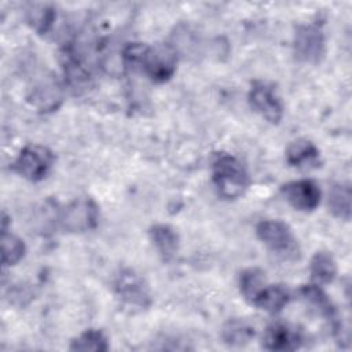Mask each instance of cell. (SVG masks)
<instances>
[{
    "mask_svg": "<svg viewBox=\"0 0 352 352\" xmlns=\"http://www.w3.org/2000/svg\"><path fill=\"white\" fill-rule=\"evenodd\" d=\"M122 59L128 67L139 69L151 81L165 82L176 72L177 51L166 43H129L122 50Z\"/></svg>",
    "mask_w": 352,
    "mask_h": 352,
    "instance_id": "obj_1",
    "label": "cell"
},
{
    "mask_svg": "<svg viewBox=\"0 0 352 352\" xmlns=\"http://www.w3.org/2000/svg\"><path fill=\"white\" fill-rule=\"evenodd\" d=\"M210 172L213 186L217 194L224 199H236L242 197L249 187L250 179L246 168L236 157L228 153L214 155Z\"/></svg>",
    "mask_w": 352,
    "mask_h": 352,
    "instance_id": "obj_2",
    "label": "cell"
},
{
    "mask_svg": "<svg viewBox=\"0 0 352 352\" xmlns=\"http://www.w3.org/2000/svg\"><path fill=\"white\" fill-rule=\"evenodd\" d=\"M258 239L278 258L293 261L300 257V246L292 228L278 219L261 220L256 227Z\"/></svg>",
    "mask_w": 352,
    "mask_h": 352,
    "instance_id": "obj_3",
    "label": "cell"
},
{
    "mask_svg": "<svg viewBox=\"0 0 352 352\" xmlns=\"http://www.w3.org/2000/svg\"><path fill=\"white\" fill-rule=\"evenodd\" d=\"M54 153L43 144H26L11 164L12 170L21 177L37 183L48 176L52 169Z\"/></svg>",
    "mask_w": 352,
    "mask_h": 352,
    "instance_id": "obj_4",
    "label": "cell"
},
{
    "mask_svg": "<svg viewBox=\"0 0 352 352\" xmlns=\"http://www.w3.org/2000/svg\"><path fill=\"white\" fill-rule=\"evenodd\" d=\"M117 298L132 309H146L151 305V293L146 279L132 268L120 270L113 279Z\"/></svg>",
    "mask_w": 352,
    "mask_h": 352,
    "instance_id": "obj_5",
    "label": "cell"
},
{
    "mask_svg": "<svg viewBox=\"0 0 352 352\" xmlns=\"http://www.w3.org/2000/svg\"><path fill=\"white\" fill-rule=\"evenodd\" d=\"M99 221V208L89 197H80L58 212V224L66 232H87Z\"/></svg>",
    "mask_w": 352,
    "mask_h": 352,
    "instance_id": "obj_6",
    "label": "cell"
},
{
    "mask_svg": "<svg viewBox=\"0 0 352 352\" xmlns=\"http://www.w3.org/2000/svg\"><path fill=\"white\" fill-rule=\"evenodd\" d=\"M326 50V37L322 25L316 22L301 23L296 28L293 51L296 58L304 63H318Z\"/></svg>",
    "mask_w": 352,
    "mask_h": 352,
    "instance_id": "obj_7",
    "label": "cell"
},
{
    "mask_svg": "<svg viewBox=\"0 0 352 352\" xmlns=\"http://www.w3.org/2000/svg\"><path fill=\"white\" fill-rule=\"evenodd\" d=\"M248 100L250 107L270 124H279L283 118V103L272 84L261 80L253 81Z\"/></svg>",
    "mask_w": 352,
    "mask_h": 352,
    "instance_id": "obj_8",
    "label": "cell"
},
{
    "mask_svg": "<svg viewBox=\"0 0 352 352\" xmlns=\"http://www.w3.org/2000/svg\"><path fill=\"white\" fill-rule=\"evenodd\" d=\"M280 191L289 205L300 212H312L320 204V188L314 180L309 179L285 183L280 187Z\"/></svg>",
    "mask_w": 352,
    "mask_h": 352,
    "instance_id": "obj_9",
    "label": "cell"
},
{
    "mask_svg": "<svg viewBox=\"0 0 352 352\" xmlns=\"http://www.w3.org/2000/svg\"><path fill=\"white\" fill-rule=\"evenodd\" d=\"M304 342L302 331L290 323L276 322L270 324L263 334V346L268 351H296Z\"/></svg>",
    "mask_w": 352,
    "mask_h": 352,
    "instance_id": "obj_10",
    "label": "cell"
},
{
    "mask_svg": "<svg viewBox=\"0 0 352 352\" xmlns=\"http://www.w3.org/2000/svg\"><path fill=\"white\" fill-rule=\"evenodd\" d=\"M301 298L320 316H323L336 331H340V320L337 316V309L331 300L316 283L302 285L298 290Z\"/></svg>",
    "mask_w": 352,
    "mask_h": 352,
    "instance_id": "obj_11",
    "label": "cell"
},
{
    "mask_svg": "<svg viewBox=\"0 0 352 352\" xmlns=\"http://www.w3.org/2000/svg\"><path fill=\"white\" fill-rule=\"evenodd\" d=\"M29 102L40 111H54L62 103V88L60 84L52 78L47 77L33 85L29 95Z\"/></svg>",
    "mask_w": 352,
    "mask_h": 352,
    "instance_id": "obj_12",
    "label": "cell"
},
{
    "mask_svg": "<svg viewBox=\"0 0 352 352\" xmlns=\"http://www.w3.org/2000/svg\"><path fill=\"white\" fill-rule=\"evenodd\" d=\"M286 162L297 169H315L320 166V151L308 139H297L286 148Z\"/></svg>",
    "mask_w": 352,
    "mask_h": 352,
    "instance_id": "obj_13",
    "label": "cell"
},
{
    "mask_svg": "<svg viewBox=\"0 0 352 352\" xmlns=\"http://www.w3.org/2000/svg\"><path fill=\"white\" fill-rule=\"evenodd\" d=\"M148 236L160 256L169 261L179 252V235L168 224H154L148 230Z\"/></svg>",
    "mask_w": 352,
    "mask_h": 352,
    "instance_id": "obj_14",
    "label": "cell"
},
{
    "mask_svg": "<svg viewBox=\"0 0 352 352\" xmlns=\"http://www.w3.org/2000/svg\"><path fill=\"white\" fill-rule=\"evenodd\" d=\"M268 285L265 272L258 267L245 268L238 278V287L242 297L252 305H254L256 300L261 294V292Z\"/></svg>",
    "mask_w": 352,
    "mask_h": 352,
    "instance_id": "obj_15",
    "label": "cell"
},
{
    "mask_svg": "<svg viewBox=\"0 0 352 352\" xmlns=\"http://www.w3.org/2000/svg\"><path fill=\"white\" fill-rule=\"evenodd\" d=\"M309 274L312 283L319 286L331 283L337 275V263L333 254L326 250L316 252L311 258Z\"/></svg>",
    "mask_w": 352,
    "mask_h": 352,
    "instance_id": "obj_16",
    "label": "cell"
},
{
    "mask_svg": "<svg viewBox=\"0 0 352 352\" xmlns=\"http://www.w3.org/2000/svg\"><path fill=\"white\" fill-rule=\"evenodd\" d=\"M256 336L254 326L246 319L234 318L224 323L221 329V338L227 345L242 346L250 342Z\"/></svg>",
    "mask_w": 352,
    "mask_h": 352,
    "instance_id": "obj_17",
    "label": "cell"
},
{
    "mask_svg": "<svg viewBox=\"0 0 352 352\" xmlns=\"http://www.w3.org/2000/svg\"><path fill=\"white\" fill-rule=\"evenodd\" d=\"M290 292L283 285H267L254 302V307L270 314L280 312L290 301Z\"/></svg>",
    "mask_w": 352,
    "mask_h": 352,
    "instance_id": "obj_18",
    "label": "cell"
},
{
    "mask_svg": "<svg viewBox=\"0 0 352 352\" xmlns=\"http://www.w3.org/2000/svg\"><path fill=\"white\" fill-rule=\"evenodd\" d=\"M330 213L341 220L351 219V187L348 183H336L331 186L327 198Z\"/></svg>",
    "mask_w": 352,
    "mask_h": 352,
    "instance_id": "obj_19",
    "label": "cell"
},
{
    "mask_svg": "<svg viewBox=\"0 0 352 352\" xmlns=\"http://www.w3.org/2000/svg\"><path fill=\"white\" fill-rule=\"evenodd\" d=\"M56 19L55 8L50 4H30L26 11V21L38 34L48 33Z\"/></svg>",
    "mask_w": 352,
    "mask_h": 352,
    "instance_id": "obj_20",
    "label": "cell"
},
{
    "mask_svg": "<svg viewBox=\"0 0 352 352\" xmlns=\"http://www.w3.org/2000/svg\"><path fill=\"white\" fill-rule=\"evenodd\" d=\"M70 351H84V352H104L109 349L107 337L103 331L96 329H88L80 336L72 340Z\"/></svg>",
    "mask_w": 352,
    "mask_h": 352,
    "instance_id": "obj_21",
    "label": "cell"
},
{
    "mask_svg": "<svg viewBox=\"0 0 352 352\" xmlns=\"http://www.w3.org/2000/svg\"><path fill=\"white\" fill-rule=\"evenodd\" d=\"M26 253V246L23 241L8 232H1V264L3 267H12L18 264Z\"/></svg>",
    "mask_w": 352,
    "mask_h": 352,
    "instance_id": "obj_22",
    "label": "cell"
}]
</instances>
